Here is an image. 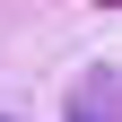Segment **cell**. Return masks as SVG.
I'll return each mask as SVG.
<instances>
[{
  "mask_svg": "<svg viewBox=\"0 0 122 122\" xmlns=\"http://www.w3.org/2000/svg\"><path fill=\"white\" fill-rule=\"evenodd\" d=\"M70 122H122V70H87L70 96Z\"/></svg>",
  "mask_w": 122,
  "mask_h": 122,
  "instance_id": "obj_1",
  "label": "cell"
}]
</instances>
